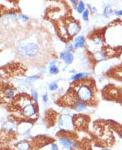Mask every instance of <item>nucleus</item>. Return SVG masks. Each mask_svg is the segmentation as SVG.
<instances>
[{
	"label": "nucleus",
	"mask_w": 122,
	"mask_h": 150,
	"mask_svg": "<svg viewBox=\"0 0 122 150\" xmlns=\"http://www.w3.org/2000/svg\"><path fill=\"white\" fill-rule=\"evenodd\" d=\"M16 104L18 107L21 108V109H23L25 107H27V106L30 105V104H32V103H31V100L27 97H26V96L25 97H24V96H21V97H20L18 99H17Z\"/></svg>",
	"instance_id": "nucleus-8"
},
{
	"label": "nucleus",
	"mask_w": 122,
	"mask_h": 150,
	"mask_svg": "<svg viewBox=\"0 0 122 150\" xmlns=\"http://www.w3.org/2000/svg\"><path fill=\"white\" fill-rule=\"evenodd\" d=\"M36 109L35 107V105L30 104V105L25 107L22 109V115L27 118H31L34 116H36Z\"/></svg>",
	"instance_id": "nucleus-6"
},
{
	"label": "nucleus",
	"mask_w": 122,
	"mask_h": 150,
	"mask_svg": "<svg viewBox=\"0 0 122 150\" xmlns=\"http://www.w3.org/2000/svg\"><path fill=\"white\" fill-rule=\"evenodd\" d=\"M113 13H114V12H113L112 8H111V6H106V7H104V12H103V15H104L105 18H110Z\"/></svg>",
	"instance_id": "nucleus-13"
},
{
	"label": "nucleus",
	"mask_w": 122,
	"mask_h": 150,
	"mask_svg": "<svg viewBox=\"0 0 122 150\" xmlns=\"http://www.w3.org/2000/svg\"><path fill=\"white\" fill-rule=\"evenodd\" d=\"M74 124L76 125L77 127H81V125L83 124V123H85V120L83 117H81V116H78L77 118H76L75 120H74Z\"/></svg>",
	"instance_id": "nucleus-17"
},
{
	"label": "nucleus",
	"mask_w": 122,
	"mask_h": 150,
	"mask_svg": "<svg viewBox=\"0 0 122 150\" xmlns=\"http://www.w3.org/2000/svg\"><path fill=\"white\" fill-rule=\"evenodd\" d=\"M88 76V75L87 73H78V74L74 75L71 77V80L73 81H76V80H81V79H85Z\"/></svg>",
	"instance_id": "nucleus-14"
},
{
	"label": "nucleus",
	"mask_w": 122,
	"mask_h": 150,
	"mask_svg": "<svg viewBox=\"0 0 122 150\" xmlns=\"http://www.w3.org/2000/svg\"><path fill=\"white\" fill-rule=\"evenodd\" d=\"M16 149L17 150H29L30 149V145H29V143H27V141H22V142H20L17 145Z\"/></svg>",
	"instance_id": "nucleus-12"
},
{
	"label": "nucleus",
	"mask_w": 122,
	"mask_h": 150,
	"mask_svg": "<svg viewBox=\"0 0 122 150\" xmlns=\"http://www.w3.org/2000/svg\"><path fill=\"white\" fill-rule=\"evenodd\" d=\"M77 99L81 102H90L94 99V90L87 82L77 83L74 86Z\"/></svg>",
	"instance_id": "nucleus-2"
},
{
	"label": "nucleus",
	"mask_w": 122,
	"mask_h": 150,
	"mask_svg": "<svg viewBox=\"0 0 122 150\" xmlns=\"http://www.w3.org/2000/svg\"><path fill=\"white\" fill-rule=\"evenodd\" d=\"M71 3H72V4H76V3H79V2H78V1H76V0H72V1H71Z\"/></svg>",
	"instance_id": "nucleus-33"
},
{
	"label": "nucleus",
	"mask_w": 122,
	"mask_h": 150,
	"mask_svg": "<svg viewBox=\"0 0 122 150\" xmlns=\"http://www.w3.org/2000/svg\"><path fill=\"white\" fill-rule=\"evenodd\" d=\"M15 95H16V91H15L13 88L7 87V88L4 89L3 96H4V99H6L7 101H12L13 99H14Z\"/></svg>",
	"instance_id": "nucleus-7"
},
{
	"label": "nucleus",
	"mask_w": 122,
	"mask_h": 150,
	"mask_svg": "<svg viewBox=\"0 0 122 150\" xmlns=\"http://www.w3.org/2000/svg\"><path fill=\"white\" fill-rule=\"evenodd\" d=\"M93 43L96 45H100L103 43V37H101V36H95L93 39Z\"/></svg>",
	"instance_id": "nucleus-20"
},
{
	"label": "nucleus",
	"mask_w": 122,
	"mask_h": 150,
	"mask_svg": "<svg viewBox=\"0 0 122 150\" xmlns=\"http://www.w3.org/2000/svg\"><path fill=\"white\" fill-rule=\"evenodd\" d=\"M88 13H89V10L86 9L84 11V13H82V19L84 20H88Z\"/></svg>",
	"instance_id": "nucleus-23"
},
{
	"label": "nucleus",
	"mask_w": 122,
	"mask_h": 150,
	"mask_svg": "<svg viewBox=\"0 0 122 150\" xmlns=\"http://www.w3.org/2000/svg\"><path fill=\"white\" fill-rule=\"evenodd\" d=\"M85 5L84 3L82 2V1H80L79 3H78V8H77V12L79 13H83L85 11Z\"/></svg>",
	"instance_id": "nucleus-19"
},
{
	"label": "nucleus",
	"mask_w": 122,
	"mask_h": 150,
	"mask_svg": "<svg viewBox=\"0 0 122 150\" xmlns=\"http://www.w3.org/2000/svg\"><path fill=\"white\" fill-rule=\"evenodd\" d=\"M49 71H50V74H51V75L57 74V73H58V68H57V65H50Z\"/></svg>",
	"instance_id": "nucleus-18"
},
{
	"label": "nucleus",
	"mask_w": 122,
	"mask_h": 150,
	"mask_svg": "<svg viewBox=\"0 0 122 150\" xmlns=\"http://www.w3.org/2000/svg\"><path fill=\"white\" fill-rule=\"evenodd\" d=\"M104 42L111 49L122 47V24L108 27L104 32Z\"/></svg>",
	"instance_id": "nucleus-1"
},
{
	"label": "nucleus",
	"mask_w": 122,
	"mask_h": 150,
	"mask_svg": "<svg viewBox=\"0 0 122 150\" xmlns=\"http://www.w3.org/2000/svg\"><path fill=\"white\" fill-rule=\"evenodd\" d=\"M74 119L69 115H62L58 118V126L64 130H71L74 128Z\"/></svg>",
	"instance_id": "nucleus-4"
},
{
	"label": "nucleus",
	"mask_w": 122,
	"mask_h": 150,
	"mask_svg": "<svg viewBox=\"0 0 122 150\" xmlns=\"http://www.w3.org/2000/svg\"><path fill=\"white\" fill-rule=\"evenodd\" d=\"M50 149H51V150H57V149H58V147H57V145L56 144V143H52L51 146H50Z\"/></svg>",
	"instance_id": "nucleus-28"
},
{
	"label": "nucleus",
	"mask_w": 122,
	"mask_h": 150,
	"mask_svg": "<svg viewBox=\"0 0 122 150\" xmlns=\"http://www.w3.org/2000/svg\"><path fill=\"white\" fill-rule=\"evenodd\" d=\"M102 150H111V149H108V148H104V149H102Z\"/></svg>",
	"instance_id": "nucleus-35"
},
{
	"label": "nucleus",
	"mask_w": 122,
	"mask_h": 150,
	"mask_svg": "<svg viewBox=\"0 0 122 150\" xmlns=\"http://www.w3.org/2000/svg\"><path fill=\"white\" fill-rule=\"evenodd\" d=\"M43 101L44 102L48 101V95H47V94H44V95L43 96Z\"/></svg>",
	"instance_id": "nucleus-31"
},
{
	"label": "nucleus",
	"mask_w": 122,
	"mask_h": 150,
	"mask_svg": "<svg viewBox=\"0 0 122 150\" xmlns=\"http://www.w3.org/2000/svg\"><path fill=\"white\" fill-rule=\"evenodd\" d=\"M115 14L118 15V16L122 15V10H120V11H116V12H115Z\"/></svg>",
	"instance_id": "nucleus-32"
},
{
	"label": "nucleus",
	"mask_w": 122,
	"mask_h": 150,
	"mask_svg": "<svg viewBox=\"0 0 122 150\" xmlns=\"http://www.w3.org/2000/svg\"><path fill=\"white\" fill-rule=\"evenodd\" d=\"M89 12H91V13H96L97 9H96L95 7H93V6H89Z\"/></svg>",
	"instance_id": "nucleus-30"
},
{
	"label": "nucleus",
	"mask_w": 122,
	"mask_h": 150,
	"mask_svg": "<svg viewBox=\"0 0 122 150\" xmlns=\"http://www.w3.org/2000/svg\"><path fill=\"white\" fill-rule=\"evenodd\" d=\"M73 108H74V109H75V110H77V111H83L85 109H86V105H85L83 102L78 100V101L76 102L75 104H74Z\"/></svg>",
	"instance_id": "nucleus-15"
},
{
	"label": "nucleus",
	"mask_w": 122,
	"mask_h": 150,
	"mask_svg": "<svg viewBox=\"0 0 122 150\" xmlns=\"http://www.w3.org/2000/svg\"><path fill=\"white\" fill-rule=\"evenodd\" d=\"M58 142L60 143L62 146H64V147L66 148H70L72 146H74V142L73 141H71L69 139H67V138L66 137H61L58 139Z\"/></svg>",
	"instance_id": "nucleus-10"
},
{
	"label": "nucleus",
	"mask_w": 122,
	"mask_h": 150,
	"mask_svg": "<svg viewBox=\"0 0 122 150\" xmlns=\"http://www.w3.org/2000/svg\"><path fill=\"white\" fill-rule=\"evenodd\" d=\"M94 59L96 61H103V60H106V53L103 51H97L96 53H94Z\"/></svg>",
	"instance_id": "nucleus-11"
},
{
	"label": "nucleus",
	"mask_w": 122,
	"mask_h": 150,
	"mask_svg": "<svg viewBox=\"0 0 122 150\" xmlns=\"http://www.w3.org/2000/svg\"><path fill=\"white\" fill-rule=\"evenodd\" d=\"M66 29H67V32L69 36H74L80 32L81 27H80L79 23L77 22H75V20H67Z\"/></svg>",
	"instance_id": "nucleus-5"
},
{
	"label": "nucleus",
	"mask_w": 122,
	"mask_h": 150,
	"mask_svg": "<svg viewBox=\"0 0 122 150\" xmlns=\"http://www.w3.org/2000/svg\"><path fill=\"white\" fill-rule=\"evenodd\" d=\"M73 49H74V45H72V44H70V45H68V47H67V53H71V52L73 51Z\"/></svg>",
	"instance_id": "nucleus-29"
},
{
	"label": "nucleus",
	"mask_w": 122,
	"mask_h": 150,
	"mask_svg": "<svg viewBox=\"0 0 122 150\" xmlns=\"http://www.w3.org/2000/svg\"><path fill=\"white\" fill-rule=\"evenodd\" d=\"M38 77H39L38 76H28L26 81H27V83H33V82L36 81V79H38Z\"/></svg>",
	"instance_id": "nucleus-22"
},
{
	"label": "nucleus",
	"mask_w": 122,
	"mask_h": 150,
	"mask_svg": "<svg viewBox=\"0 0 122 150\" xmlns=\"http://www.w3.org/2000/svg\"><path fill=\"white\" fill-rule=\"evenodd\" d=\"M67 51H66V52H62V53L59 54V57H60L61 60H64V59H65V57L67 56Z\"/></svg>",
	"instance_id": "nucleus-27"
},
{
	"label": "nucleus",
	"mask_w": 122,
	"mask_h": 150,
	"mask_svg": "<svg viewBox=\"0 0 122 150\" xmlns=\"http://www.w3.org/2000/svg\"><path fill=\"white\" fill-rule=\"evenodd\" d=\"M39 47L35 43L22 44L18 46V53L22 57H34L38 54Z\"/></svg>",
	"instance_id": "nucleus-3"
},
{
	"label": "nucleus",
	"mask_w": 122,
	"mask_h": 150,
	"mask_svg": "<svg viewBox=\"0 0 122 150\" xmlns=\"http://www.w3.org/2000/svg\"><path fill=\"white\" fill-rule=\"evenodd\" d=\"M70 72H71V73H73V72H74V69H72V70H70Z\"/></svg>",
	"instance_id": "nucleus-34"
},
{
	"label": "nucleus",
	"mask_w": 122,
	"mask_h": 150,
	"mask_svg": "<svg viewBox=\"0 0 122 150\" xmlns=\"http://www.w3.org/2000/svg\"><path fill=\"white\" fill-rule=\"evenodd\" d=\"M31 97L33 98L35 102H37L38 100V93L36 92V91L35 90H31Z\"/></svg>",
	"instance_id": "nucleus-21"
},
{
	"label": "nucleus",
	"mask_w": 122,
	"mask_h": 150,
	"mask_svg": "<svg viewBox=\"0 0 122 150\" xmlns=\"http://www.w3.org/2000/svg\"><path fill=\"white\" fill-rule=\"evenodd\" d=\"M49 89H50V91H55L57 89V83H52L50 84V86H49Z\"/></svg>",
	"instance_id": "nucleus-24"
},
{
	"label": "nucleus",
	"mask_w": 122,
	"mask_h": 150,
	"mask_svg": "<svg viewBox=\"0 0 122 150\" xmlns=\"http://www.w3.org/2000/svg\"><path fill=\"white\" fill-rule=\"evenodd\" d=\"M116 76H118V77H119L120 79H122V68H121V69H119L118 71H117Z\"/></svg>",
	"instance_id": "nucleus-26"
},
{
	"label": "nucleus",
	"mask_w": 122,
	"mask_h": 150,
	"mask_svg": "<svg viewBox=\"0 0 122 150\" xmlns=\"http://www.w3.org/2000/svg\"><path fill=\"white\" fill-rule=\"evenodd\" d=\"M17 20H22L23 22H27V20H28V17L25 16V15H20V16L18 17V19H17Z\"/></svg>",
	"instance_id": "nucleus-25"
},
{
	"label": "nucleus",
	"mask_w": 122,
	"mask_h": 150,
	"mask_svg": "<svg viewBox=\"0 0 122 150\" xmlns=\"http://www.w3.org/2000/svg\"><path fill=\"white\" fill-rule=\"evenodd\" d=\"M74 48L78 49V48H81V47L84 46V44H85V38L84 36H78L74 38Z\"/></svg>",
	"instance_id": "nucleus-9"
},
{
	"label": "nucleus",
	"mask_w": 122,
	"mask_h": 150,
	"mask_svg": "<svg viewBox=\"0 0 122 150\" xmlns=\"http://www.w3.org/2000/svg\"><path fill=\"white\" fill-rule=\"evenodd\" d=\"M64 61H65V63L67 64V65H70V64L74 61V55L70 53H67V56L64 59Z\"/></svg>",
	"instance_id": "nucleus-16"
}]
</instances>
